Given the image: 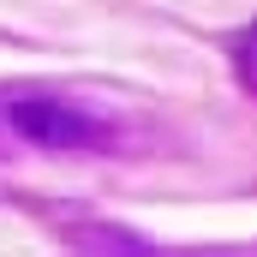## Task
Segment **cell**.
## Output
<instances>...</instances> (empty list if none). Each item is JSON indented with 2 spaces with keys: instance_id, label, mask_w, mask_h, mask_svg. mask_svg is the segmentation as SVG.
I'll list each match as a JSON object with an SVG mask.
<instances>
[{
  "instance_id": "obj_2",
  "label": "cell",
  "mask_w": 257,
  "mask_h": 257,
  "mask_svg": "<svg viewBox=\"0 0 257 257\" xmlns=\"http://www.w3.org/2000/svg\"><path fill=\"white\" fill-rule=\"evenodd\" d=\"M233 78H239V90L257 96V24L239 30V42H233Z\"/></svg>"
},
{
  "instance_id": "obj_1",
  "label": "cell",
  "mask_w": 257,
  "mask_h": 257,
  "mask_svg": "<svg viewBox=\"0 0 257 257\" xmlns=\"http://www.w3.org/2000/svg\"><path fill=\"white\" fill-rule=\"evenodd\" d=\"M0 126L30 150L48 156H108L120 150V120L108 108H90L78 96H54V90H24L0 102Z\"/></svg>"
}]
</instances>
